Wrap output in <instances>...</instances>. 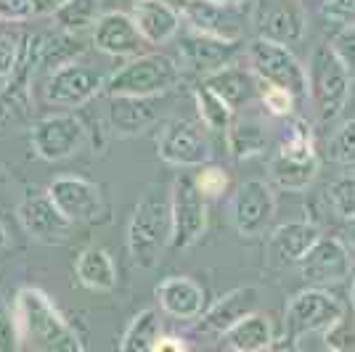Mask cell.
<instances>
[{"label": "cell", "mask_w": 355, "mask_h": 352, "mask_svg": "<svg viewBox=\"0 0 355 352\" xmlns=\"http://www.w3.org/2000/svg\"><path fill=\"white\" fill-rule=\"evenodd\" d=\"M16 318L21 339H27L37 352H85L67 318L53 305V299L35 286H24L16 294Z\"/></svg>", "instance_id": "obj_1"}, {"label": "cell", "mask_w": 355, "mask_h": 352, "mask_svg": "<svg viewBox=\"0 0 355 352\" xmlns=\"http://www.w3.org/2000/svg\"><path fill=\"white\" fill-rule=\"evenodd\" d=\"M173 241V212L170 196L162 191H151L135 204L130 225H128V252L133 265L141 270H151L162 260L164 249Z\"/></svg>", "instance_id": "obj_2"}, {"label": "cell", "mask_w": 355, "mask_h": 352, "mask_svg": "<svg viewBox=\"0 0 355 352\" xmlns=\"http://www.w3.org/2000/svg\"><path fill=\"white\" fill-rule=\"evenodd\" d=\"M305 72H308V98L315 114L324 122L337 119L350 101L355 74L347 69V64L340 59L331 43H321L313 48Z\"/></svg>", "instance_id": "obj_3"}, {"label": "cell", "mask_w": 355, "mask_h": 352, "mask_svg": "<svg viewBox=\"0 0 355 352\" xmlns=\"http://www.w3.org/2000/svg\"><path fill=\"white\" fill-rule=\"evenodd\" d=\"M321 159L315 154L313 130L305 119H292L286 125L282 146L276 148L270 159V180L282 191L300 193L311 188L313 180L318 177Z\"/></svg>", "instance_id": "obj_4"}, {"label": "cell", "mask_w": 355, "mask_h": 352, "mask_svg": "<svg viewBox=\"0 0 355 352\" xmlns=\"http://www.w3.org/2000/svg\"><path fill=\"white\" fill-rule=\"evenodd\" d=\"M180 80V67L164 53H141L122 64L117 72L106 77V96H133L154 98L173 90Z\"/></svg>", "instance_id": "obj_5"}, {"label": "cell", "mask_w": 355, "mask_h": 352, "mask_svg": "<svg viewBox=\"0 0 355 352\" xmlns=\"http://www.w3.org/2000/svg\"><path fill=\"white\" fill-rule=\"evenodd\" d=\"M43 35H27L21 43V59L8 85L0 90V132L32 127V77L43 59Z\"/></svg>", "instance_id": "obj_6"}, {"label": "cell", "mask_w": 355, "mask_h": 352, "mask_svg": "<svg viewBox=\"0 0 355 352\" xmlns=\"http://www.w3.org/2000/svg\"><path fill=\"white\" fill-rule=\"evenodd\" d=\"M247 61H250L252 74L268 82V85H279L295 93L297 98H308V72L305 64H300L292 48L284 43H273L266 37H254L247 45Z\"/></svg>", "instance_id": "obj_7"}, {"label": "cell", "mask_w": 355, "mask_h": 352, "mask_svg": "<svg viewBox=\"0 0 355 352\" xmlns=\"http://www.w3.org/2000/svg\"><path fill=\"white\" fill-rule=\"evenodd\" d=\"M170 212H173V249H191L207 231V204L196 188L193 175L183 173L173 180L170 191Z\"/></svg>", "instance_id": "obj_8"}, {"label": "cell", "mask_w": 355, "mask_h": 352, "mask_svg": "<svg viewBox=\"0 0 355 352\" xmlns=\"http://www.w3.org/2000/svg\"><path fill=\"white\" fill-rule=\"evenodd\" d=\"M106 88L104 72L96 67H88L83 61L64 64L48 74L45 80V101L51 106H59L64 112H72L77 106H85Z\"/></svg>", "instance_id": "obj_9"}, {"label": "cell", "mask_w": 355, "mask_h": 352, "mask_svg": "<svg viewBox=\"0 0 355 352\" xmlns=\"http://www.w3.org/2000/svg\"><path fill=\"white\" fill-rule=\"evenodd\" d=\"M202 122L191 119H173L164 125L157 141V154L164 164L178 167V170H193L209 164L212 159V146H209L207 135L202 130Z\"/></svg>", "instance_id": "obj_10"}, {"label": "cell", "mask_w": 355, "mask_h": 352, "mask_svg": "<svg viewBox=\"0 0 355 352\" xmlns=\"http://www.w3.org/2000/svg\"><path fill=\"white\" fill-rule=\"evenodd\" d=\"M85 125L72 112H53L32 122L30 141L35 154L45 161H61L77 154L85 143Z\"/></svg>", "instance_id": "obj_11"}, {"label": "cell", "mask_w": 355, "mask_h": 352, "mask_svg": "<svg viewBox=\"0 0 355 352\" xmlns=\"http://www.w3.org/2000/svg\"><path fill=\"white\" fill-rule=\"evenodd\" d=\"M342 315H345V305L337 297H331L326 289H318V286H308L289 299L284 321H286L289 334L305 337V334H315V331L324 334Z\"/></svg>", "instance_id": "obj_12"}, {"label": "cell", "mask_w": 355, "mask_h": 352, "mask_svg": "<svg viewBox=\"0 0 355 352\" xmlns=\"http://www.w3.org/2000/svg\"><path fill=\"white\" fill-rule=\"evenodd\" d=\"M228 215L239 236L257 238L276 218V196L266 180H244L231 196Z\"/></svg>", "instance_id": "obj_13"}, {"label": "cell", "mask_w": 355, "mask_h": 352, "mask_svg": "<svg viewBox=\"0 0 355 352\" xmlns=\"http://www.w3.org/2000/svg\"><path fill=\"white\" fill-rule=\"evenodd\" d=\"M252 27L257 37L273 43H302L308 32V14L300 0H257L252 11Z\"/></svg>", "instance_id": "obj_14"}, {"label": "cell", "mask_w": 355, "mask_h": 352, "mask_svg": "<svg viewBox=\"0 0 355 352\" xmlns=\"http://www.w3.org/2000/svg\"><path fill=\"white\" fill-rule=\"evenodd\" d=\"M350 273H353L350 247L337 236H321L318 244L300 263V276L318 289L342 283L350 279Z\"/></svg>", "instance_id": "obj_15"}, {"label": "cell", "mask_w": 355, "mask_h": 352, "mask_svg": "<svg viewBox=\"0 0 355 352\" xmlns=\"http://www.w3.org/2000/svg\"><path fill=\"white\" fill-rule=\"evenodd\" d=\"M180 14H183V21L191 30L220 37V40H228V43H241L244 30H247V19L239 14V6H228V3L186 0Z\"/></svg>", "instance_id": "obj_16"}, {"label": "cell", "mask_w": 355, "mask_h": 352, "mask_svg": "<svg viewBox=\"0 0 355 352\" xmlns=\"http://www.w3.org/2000/svg\"><path fill=\"white\" fill-rule=\"evenodd\" d=\"M16 218L24 234L40 244H61L72 231V222L61 215L48 193H27L16 206Z\"/></svg>", "instance_id": "obj_17"}, {"label": "cell", "mask_w": 355, "mask_h": 352, "mask_svg": "<svg viewBox=\"0 0 355 352\" xmlns=\"http://www.w3.org/2000/svg\"><path fill=\"white\" fill-rule=\"evenodd\" d=\"M90 40L101 53L114 56V59H128V56L135 59V56H141V48L148 45L138 30L135 19L125 11H109V14L98 16V21L93 24Z\"/></svg>", "instance_id": "obj_18"}, {"label": "cell", "mask_w": 355, "mask_h": 352, "mask_svg": "<svg viewBox=\"0 0 355 352\" xmlns=\"http://www.w3.org/2000/svg\"><path fill=\"white\" fill-rule=\"evenodd\" d=\"M48 196L61 209V215L72 222H88L101 212V191L96 183L80 175H59L51 180Z\"/></svg>", "instance_id": "obj_19"}, {"label": "cell", "mask_w": 355, "mask_h": 352, "mask_svg": "<svg viewBox=\"0 0 355 352\" xmlns=\"http://www.w3.org/2000/svg\"><path fill=\"white\" fill-rule=\"evenodd\" d=\"M260 305V289L254 286H239L231 289L228 294H223L215 305H209L199 321H196V331L199 334H228L239 321H244L247 315L257 313Z\"/></svg>", "instance_id": "obj_20"}, {"label": "cell", "mask_w": 355, "mask_h": 352, "mask_svg": "<svg viewBox=\"0 0 355 352\" xmlns=\"http://www.w3.org/2000/svg\"><path fill=\"white\" fill-rule=\"evenodd\" d=\"M239 51V43H228V40H220V37H212V35H205V32H196L189 27V32L180 35L178 40V53H180V61L189 64L196 72H215L225 64H231L234 56Z\"/></svg>", "instance_id": "obj_21"}, {"label": "cell", "mask_w": 355, "mask_h": 352, "mask_svg": "<svg viewBox=\"0 0 355 352\" xmlns=\"http://www.w3.org/2000/svg\"><path fill=\"white\" fill-rule=\"evenodd\" d=\"M154 297L159 302V310L175 321H196L205 313L207 294L189 276H170L157 283Z\"/></svg>", "instance_id": "obj_22"}, {"label": "cell", "mask_w": 355, "mask_h": 352, "mask_svg": "<svg viewBox=\"0 0 355 352\" xmlns=\"http://www.w3.org/2000/svg\"><path fill=\"white\" fill-rule=\"evenodd\" d=\"M321 231L311 220H289L282 222L268 241V260L273 265H300L305 254L318 244Z\"/></svg>", "instance_id": "obj_23"}, {"label": "cell", "mask_w": 355, "mask_h": 352, "mask_svg": "<svg viewBox=\"0 0 355 352\" xmlns=\"http://www.w3.org/2000/svg\"><path fill=\"white\" fill-rule=\"evenodd\" d=\"M130 16L135 19L148 45L170 43L183 24V14L173 8L167 0H133Z\"/></svg>", "instance_id": "obj_24"}, {"label": "cell", "mask_w": 355, "mask_h": 352, "mask_svg": "<svg viewBox=\"0 0 355 352\" xmlns=\"http://www.w3.org/2000/svg\"><path fill=\"white\" fill-rule=\"evenodd\" d=\"M109 125L117 135H138L154 125L157 112L151 106V98H133V96H109L106 109Z\"/></svg>", "instance_id": "obj_25"}, {"label": "cell", "mask_w": 355, "mask_h": 352, "mask_svg": "<svg viewBox=\"0 0 355 352\" xmlns=\"http://www.w3.org/2000/svg\"><path fill=\"white\" fill-rule=\"evenodd\" d=\"M74 276L90 292H112L117 286V265L104 247H85L77 254Z\"/></svg>", "instance_id": "obj_26"}, {"label": "cell", "mask_w": 355, "mask_h": 352, "mask_svg": "<svg viewBox=\"0 0 355 352\" xmlns=\"http://www.w3.org/2000/svg\"><path fill=\"white\" fill-rule=\"evenodd\" d=\"M205 85L215 90L220 98H225L234 109L250 101L254 88H257L252 69H241V67H234V64H225L220 69L205 74Z\"/></svg>", "instance_id": "obj_27"}, {"label": "cell", "mask_w": 355, "mask_h": 352, "mask_svg": "<svg viewBox=\"0 0 355 352\" xmlns=\"http://www.w3.org/2000/svg\"><path fill=\"white\" fill-rule=\"evenodd\" d=\"M225 146L234 159H252L263 154L268 146L266 125L254 117H234L231 127L225 130Z\"/></svg>", "instance_id": "obj_28"}, {"label": "cell", "mask_w": 355, "mask_h": 352, "mask_svg": "<svg viewBox=\"0 0 355 352\" xmlns=\"http://www.w3.org/2000/svg\"><path fill=\"white\" fill-rule=\"evenodd\" d=\"M273 326L268 321V315L252 313L244 321H239L228 334H223L225 350L236 352H263L273 342Z\"/></svg>", "instance_id": "obj_29"}, {"label": "cell", "mask_w": 355, "mask_h": 352, "mask_svg": "<svg viewBox=\"0 0 355 352\" xmlns=\"http://www.w3.org/2000/svg\"><path fill=\"white\" fill-rule=\"evenodd\" d=\"M159 337H162L159 313L154 308L141 310L133 321L128 323L122 342H119V352H154V344Z\"/></svg>", "instance_id": "obj_30"}, {"label": "cell", "mask_w": 355, "mask_h": 352, "mask_svg": "<svg viewBox=\"0 0 355 352\" xmlns=\"http://www.w3.org/2000/svg\"><path fill=\"white\" fill-rule=\"evenodd\" d=\"M193 103H196V114H199V122L212 132H223L231 127L234 122V106L220 98L212 88H207L205 82L193 90Z\"/></svg>", "instance_id": "obj_31"}, {"label": "cell", "mask_w": 355, "mask_h": 352, "mask_svg": "<svg viewBox=\"0 0 355 352\" xmlns=\"http://www.w3.org/2000/svg\"><path fill=\"white\" fill-rule=\"evenodd\" d=\"M83 51H85V48L74 37V32H64V35H56V37H45L40 67L45 64V67L53 72V69H59L64 64L77 61V56H80Z\"/></svg>", "instance_id": "obj_32"}, {"label": "cell", "mask_w": 355, "mask_h": 352, "mask_svg": "<svg viewBox=\"0 0 355 352\" xmlns=\"http://www.w3.org/2000/svg\"><path fill=\"white\" fill-rule=\"evenodd\" d=\"M98 6L101 0H69L53 19L64 32H83L98 21Z\"/></svg>", "instance_id": "obj_33"}, {"label": "cell", "mask_w": 355, "mask_h": 352, "mask_svg": "<svg viewBox=\"0 0 355 352\" xmlns=\"http://www.w3.org/2000/svg\"><path fill=\"white\" fill-rule=\"evenodd\" d=\"M329 204L334 209V215L342 220H353L355 218V175H340L329 186Z\"/></svg>", "instance_id": "obj_34"}, {"label": "cell", "mask_w": 355, "mask_h": 352, "mask_svg": "<svg viewBox=\"0 0 355 352\" xmlns=\"http://www.w3.org/2000/svg\"><path fill=\"white\" fill-rule=\"evenodd\" d=\"M260 101H263L268 114H273V117H292L300 98H297L295 93H289L286 88L260 82Z\"/></svg>", "instance_id": "obj_35"}, {"label": "cell", "mask_w": 355, "mask_h": 352, "mask_svg": "<svg viewBox=\"0 0 355 352\" xmlns=\"http://www.w3.org/2000/svg\"><path fill=\"white\" fill-rule=\"evenodd\" d=\"M324 344L329 352H355V313H345L334 326L326 328Z\"/></svg>", "instance_id": "obj_36"}, {"label": "cell", "mask_w": 355, "mask_h": 352, "mask_svg": "<svg viewBox=\"0 0 355 352\" xmlns=\"http://www.w3.org/2000/svg\"><path fill=\"white\" fill-rule=\"evenodd\" d=\"M193 183H196V188L202 191L205 199H215L228 188V173L218 164H202L193 173Z\"/></svg>", "instance_id": "obj_37"}, {"label": "cell", "mask_w": 355, "mask_h": 352, "mask_svg": "<svg viewBox=\"0 0 355 352\" xmlns=\"http://www.w3.org/2000/svg\"><path fill=\"white\" fill-rule=\"evenodd\" d=\"M21 350V328L16 310L8 308V302L0 294V352H19Z\"/></svg>", "instance_id": "obj_38"}, {"label": "cell", "mask_w": 355, "mask_h": 352, "mask_svg": "<svg viewBox=\"0 0 355 352\" xmlns=\"http://www.w3.org/2000/svg\"><path fill=\"white\" fill-rule=\"evenodd\" d=\"M329 157L340 164H355V119L345 122L329 141Z\"/></svg>", "instance_id": "obj_39"}, {"label": "cell", "mask_w": 355, "mask_h": 352, "mask_svg": "<svg viewBox=\"0 0 355 352\" xmlns=\"http://www.w3.org/2000/svg\"><path fill=\"white\" fill-rule=\"evenodd\" d=\"M321 16L340 30H355V0H324Z\"/></svg>", "instance_id": "obj_40"}, {"label": "cell", "mask_w": 355, "mask_h": 352, "mask_svg": "<svg viewBox=\"0 0 355 352\" xmlns=\"http://www.w3.org/2000/svg\"><path fill=\"white\" fill-rule=\"evenodd\" d=\"M21 59V43L11 35H0V80H8Z\"/></svg>", "instance_id": "obj_41"}, {"label": "cell", "mask_w": 355, "mask_h": 352, "mask_svg": "<svg viewBox=\"0 0 355 352\" xmlns=\"http://www.w3.org/2000/svg\"><path fill=\"white\" fill-rule=\"evenodd\" d=\"M32 16H35L32 0H0V21L19 24V21H27Z\"/></svg>", "instance_id": "obj_42"}, {"label": "cell", "mask_w": 355, "mask_h": 352, "mask_svg": "<svg viewBox=\"0 0 355 352\" xmlns=\"http://www.w3.org/2000/svg\"><path fill=\"white\" fill-rule=\"evenodd\" d=\"M331 45H334V51L340 53V59L347 64V69L355 74V30H342L334 40H331Z\"/></svg>", "instance_id": "obj_43"}, {"label": "cell", "mask_w": 355, "mask_h": 352, "mask_svg": "<svg viewBox=\"0 0 355 352\" xmlns=\"http://www.w3.org/2000/svg\"><path fill=\"white\" fill-rule=\"evenodd\" d=\"M263 352H300V337L286 331L284 337H273V342Z\"/></svg>", "instance_id": "obj_44"}, {"label": "cell", "mask_w": 355, "mask_h": 352, "mask_svg": "<svg viewBox=\"0 0 355 352\" xmlns=\"http://www.w3.org/2000/svg\"><path fill=\"white\" fill-rule=\"evenodd\" d=\"M154 352H189L183 337H175V334H162L154 344Z\"/></svg>", "instance_id": "obj_45"}, {"label": "cell", "mask_w": 355, "mask_h": 352, "mask_svg": "<svg viewBox=\"0 0 355 352\" xmlns=\"http://www.w3.org/2000/svg\"><path fill=\"white\" fill-rule=\"evenodd\" d=\"M69 0H32L35 16H56Z\"/></svg>", "instance_id": "obj_46"}, {"label": "cell", "mask_w": 355, "mask_h": 352, "mask_svg": "<svg viewBox=\"0 0 355 352\" xmlns=\"http://www.w3.org/2000/svg\"><path fill=\"white\" fill-rule=\"evenodd\" d=\"M345 244L355 252V218L353 220H347V225H345Z\"/></svg>", "instance_id": "obj_47"}, {"label": "cell", "mask_w": 355, "mask_h": 352, "mask_svg": "<svg viewBox=\"0 0 355 352\" xmlns=\"http://www.w3.org/2000/svg\"><path fill=\"white\" fill-rule=\"evenodd\" d=\"M3 247H8V231H6V225L0 222V249Z\"/></svg>", "instance_id": "obj_48"}, {"label": "cell", "mask_w": 355, "mask_h": 352, "mask_svg": "<svg viewBox=\"0 0 355 352\" xmlns=\"http://www.w3.org/2000/svg\"><path fill=\"white\" fill-rule=\"evenodd\" d=\"M350 305H353V313H355V276H353V283H350Z\"/></svg>", "instance_id": "obj_49"}, {"label": "cell", "mask_w": 355, "mask_h": 352, "mask_svg": "<svg viewBox=\"0 0 355 352\" xmlns=\"http://www.w3.org/2000/svg\"><path fill=\"white\" fill-rule=\"evenodd\" d=\"M215 3H228V6H244L247 0H215Z\"/></svg>", "instance_id": "obj_50"}, {"label": "cell", "mask_w": 355, "mask_h": 352, "mask_svg": "<svg viewBox=\"0 0 355 352\" xmlns=\"http://www.w3.org/2000/svg\"><path fill=\"white\" fill-rule=\"evenodd\" d=\"M223 352H236V350H223Z\"/></svg>", "instance_id": "obj_51"}]
</instances>
